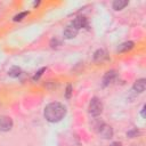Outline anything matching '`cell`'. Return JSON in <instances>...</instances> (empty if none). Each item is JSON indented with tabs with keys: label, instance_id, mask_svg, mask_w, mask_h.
I'll return each mask as SVG.
<instances>
[{
	"label": "cell",
	"instance_id": "30bf717a",
	"mask_svg": "<svg viewBox=\"0 0 146 146\" xmlns=\"http://www.w3.org/2000/svg\"><path fill=\"white\" fill-rule=\"evenodd\" d=\"M133 46H135V43H133L132 41H127V42H123L122 44H120V46H119L117 51H119V52H125V51H128V50L132 49V48H133Z\"/></svg>",
	"mask_w": 146,
	"mask_h": 146
},
{
	"label": "cell",
	"instance_id": "d6986e66",
	"mask_svg": "<svg viewBox=\"0 0 146 146\" xmlns=\"http://www.w3.org/2000/svg\"><path fill=\"white\" fill-rule=\"evenodd\" d=\"M111 146H121V145H120L119 143H113V144H112Z\"/></svg>",
	"mask_w": 146,
	"mask_h": 146
},
{
	"label": "cell",
	"instance_id": "7a4b0ae2",
	"mask_svg": "<svg viewBox=\"0 0 146 146\" xmlns=\"http://www.w3.org/2000/svg\"><path fill=\"white\" fill-rule=\"evenodd\" d=\"M102 112H103V104L100 99H98L97 97H94L89 103V113L92 116H98Z\"/></svg>",
	"mask_w": 146,
	"mask_h": 146
},
{
	"label": "cell",
	"instance_id": "52a82bcc",
	"mask_svg": "<svg viewBox=\"0 0 146 146\" xmlns=\"http://www.w3.org/2000/svg\"><path fill=\"white\" fill-rule=\"evenodd\" d=\"M72 25L75 26L78 30H80L81 27H87V26H88V22H87V18H86V17L80 16V17H76V18L72 22Z\"/></svg>",
	"mask_w": 146,
	"mask_h": 146
},
{
	"label": "cell",
	"instance_id": "8fae6325",
	"mask_svg": "<svg viewBox=\"0 0 146 146\" xmlns=\"http://www.w3.org/2000/svg\"><path fill=\"white\" fill-rule=\"evenodd\" d=\"M127 5H128V1H127V0H115V1L113 2V9H115V10H121V9H123Z\"/></svg>",
	"mask_w": 146,
	"mask_h": 146
},
{
	"label": "cell",
	"instance_id": "3957f363",
	"mask_svg": "<svg viewBox=\"0 0 146 146\" xmlns=\"http://www.w3.org/2000/svg\"><path fill=\"white\" fill-rule=\"evenodd\" d=\"M98 132L102 138L104 139H110L112 136H113V130H112V127L105 124V123H102L98 128Z\"/></svg>",
	"mask_w": 146,
	"mask_h": 146
},
{
	"label": "cell",
	"instance_id": "2e32d148",
	"mask_svg": "<svg viewBox=\"0 0 146 146\" xmlns=\"http://www.w3.org/2000/svg\"><path fill=\"white\" fill-rule=\"evenodd\" d=\"M71 94H72V86L68 84L67 88H66V94H65L66 98H70V97H71Z\"/></svg>",
	"mask_w": 146,
	"mask_h": 146
},
{
	"label": "cell",
	"instance_id": "ac0fdd59",
	"mask_svg": "<svg viewBox=\"0 0 146 146\" xmlns=\"http://www.w3.org/2000/svg\"><path fill=\"white\" fill-rule=\"evenodd\" d=\"M141 115H143V116H145V106L143 107V111H141Z\"/></svg>",
	"mask_w": 146,
	"mask_h": 146
},
{
	"label": "cell",
	"instance_id": "e0dca14e",
	"mask_svg": "<svg viewBox=\"0 0 146 146\" xmlns=\"http://www.w3.org/2000/svg\"><path fill=\"white\" fill-rule=\"evenodd\" d=\"M50 44H51V47H57L58 44H60V42L57 39H52L51 42H50Z\"/></svg>",
	"mask_w": 146,
	"mask_h": 146
},
{
	"label": "cell",
	"instance_id": "9c48e42d",
	"mask_svg": "<svg viewBox=\"0 0 146 146\" xmlns=\"http://www.w3.org/2000/svg\"><path fill=\"white\" fill-rule=\"evenodd\" d=\"M107 58V54H106V51L104 50V49H98L97 51H95V54H94V59L96 60V62H103L104 59H106Z\"/></svg>",
	"mask_w": 146,
	"mask_h": 146
},
{
	"label": "cell",
	"instance_id": "9a60e30c",
	"mask_svg": "<svg viewBox=\"0 0 146 146\" xmlns=\"http://www.w3.org/2000/svg\"><path fill=\"white\" fill-rule=\"evenodd\" d=\"M137 135H138V130H137V129H132V130H130V131L127 132V136L130 137V138H133V137H136Z\"/></svg>",
	"mask_w": 146,
	"mask_h": 146
},
{
	"label": "cell",
	"instance_id": "4fadbf2b",
	"mask_svg": "<svg viewBox=\"0 0 146 146\" xmlns=\"http://www.w3.org/2000/svg\"><path fill=\"white\" fill-rule=\"evenodd\" d=\"M27 15H29V11H22V13L17 14L16 16H14V21H15V22H19V21H22L24 17H26Z\"/></svg>",
	"mask_w": 146,
	"mask_h": 146
},
{
	"label": "cell",
	"instance_id": "5bb4252c",
	"mask_svg": "<svg viewBox=\"0 0 146 146\" xmlns=\"http://www.w3.org/2000/svg\"><path fill=\"white\" fill-rule=\"evenodd\" d=\"M44 71H46V67H42V68H40V70H39V71H38L35 74H34V76H33V80H34V81L39 80V79H40V76L43 74V72H44Z\"/></svg>",
	"mask_w": 146,
	"mask_h": 146
},
{
	"label": "cell",
	"instance_id": "5b68a950",
	"mask_svg": "<svg viewBox=\"0 0 146 146\" xmlns=\"http://www.w3.org/2000/svg\"><path fill=\"white\" fill-rule=\"evenodd\" d=\"M116 76H117V75H116V72H115L114 70L106 72V74H105L104 78H103V86H104V87L110 86L112 82H114V80L116 79Z\"/></svg>",
	"mask_w": 146,
	"mask_h": 146
},
{
	"label": "cell",
	"instance_id": "ba28073f",
	"mask_svg": "<svg viewBox=\"0 0 146 146\" xmlns=\"http://www.w3.org/2000/svg\"><path fill=\"white\" fill-rule=\"evenodd\" d=\"M146 89V80L145 79H139L133 83V90L137 92H144Z\"/></svg>",
	"mask_w": 146,
	"mask_h": 146
},
{
	"label": "cell",
	"instance_id": "ffe728a7",
	"mask_svg": "<svg viewBox=\"0 0 146 146\" xmlns=\"http://www.w3.org/2000/svg\"><path fill=\"white\" fill-rule=\"evenodd\" d=\"M39 3H40V1H35V2H34V7H35V6H38Z\"/></svg>",
	"mask_w": 146,
	"mask_h": 146
},
{
	"label": "cell",
	"instance_id": "7c38bea8",
	"mask_svg": "<svg viewBox=\"0 0 146 146\" xmlns=\"http://www.w3.org/2000/svg\"><path fill=\"white\" fill-rule=\"evenodd\" d=\"M21 73H22V70H21L18 66H13V67L8 71V75L11 76V78H17V76L21 75Z\"/></svg>",
	"mask_w": 146,
	"mask_h": 146
},
{
	"label": "cell",
	"instance_id": "277c9868",
	"mask_svg": "<svg viewBox=\"0 0 146 146\" xmlns=\"http://www.w3.org/2000/svg\"><path fill=\"white\" fill-rule=\"evenodd\" d=\"M13 128V120L9 116H0V131H9Z\"/></svg>",
	"mask_w": 146,
	"mask_h": 146
},
{
	"label": "cell",
	"instance_id": "8992f818",
	"mask_svg": "<svg viewBox=\"0 0 146 146\" xmlns=\"http://www.w3.org/2000/svg\"><path fill=\"white\" fill-rule=\"evenodd\" d=\"M78 32H79V30H78L75 26H73L72 23H71V24L64 30V38H65V39H73L74 36H76Z\"/></svg>",
	"mask_w": 146,
	"mask_h": 146
},
{
	"label": "cell",
	"instance_id": "6da1fadb",
	"mask_svg": "<svg viewBox=\"0 0 146 146\" xmlns=\"http://www.w3.org/2000/svg\"><path fill=\"white\" fill-rule=\"evenodd\" d=\"M65 114H66L65 106L57 102L48 104L44 107V112H43L46 120L49 122H58L65 116Z\"/></svg>",
	"mask_w": 146,
	"mask_h": 146
}]
</instances>
